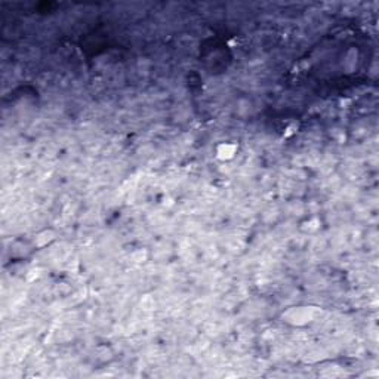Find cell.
<instances>
[{"label":"cell","instance_id":"6da1fadb","mask_svg":"<svg viewBox=\"0 0 379 379\" xmlns=\"http://www.w3.org/2000/svg\"><path fill=\"white\" fill-rule=\"evenodd\" d=\"M237 154V145L233 142H222L216 147V157L222 162H228Z\"/></svg>","mask_w":379,"mask_h":379}]
</instances>
